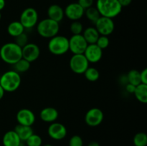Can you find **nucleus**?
I'll return each instance as SVG.
<instances>
[{"mask_svg": "<svg viewBox=\"0 0 147 146\" xmlns=\"http://www.w3.org/2000/svg\"><path fill=\"white\" fill-rule=\"evenodd\" d=\"M0 57L4 62L13 65L22 58V47L15 42L6 43L0 48Z\"/></svg>", "mask_w": 147, "mask_h": 146, "instance_id": "obj_1", "label": "nucleus"}, {"mask_svg": "<svg viewBox=\"0 0 147 146\" xmlns=\"http://www.w3.org/2000/svg\"><path fill=\"white\" fill-rule=\"evenodd\" d=\"M96 7L100 16L111 19L119 16L122 11L118 0H97Z\"/></svg>", "mask_w": 147, "mask_h": 146, "instance_id": "obj_2", "label": "nucleus"}, {"mask_svg": "<svg viewBox=\"0 0 147 146\" xmlns=\"http://www.w3.org/2000/svg\"><path fill=\"white\" fill-rule=\"evenodd\" d=\"M22 80L20 74L14 70H9L0 77V85L7 92H13L21 85Z\"/></svg>", "mask_w": 147, "mask_h": 146, "instance_id": "obj_3", "label": "nucleus"}, {"mask_svg": "<svg viewBox=\"0 0 147 146\" xmlns=\"http://www.w3.org/2000/svg\"><path fill=\"white\" fill-rule=\"evenodd\" d=\"M60 30L58 22L49 18L44 19L37 24V31L42 37L50 39L57 35Z\"/></svg>", "mask_w": 147, "mask_h": 146, "instance_id": "obj_4", "label": "nucleus"}, {"mask_svg": "<svg viewBox=\"0 0 147 146\" xmlns=\"http://www.w3.org/2000/svg\"><path fill=\"white\" fill-rule=\"evenodd\" d=\"M47 48L49 52L54 55H63L69 51L68 39L65 36L56 35L49 40Z\"/></svg>", "mask_w": 147, "mask_h": 146, "instance_id": "obj_5", "label": "nucleus"}, {"mask_svg": "<svg viewBox=\"0 0 147 146\" xmlns=\"http://www.w3.org/2000/svg\"><path fill=\"white\" fill-rule=\"evenodd\" d=\"M38 13L35 9L28 7L22 11L20 14V21L24 29H31L38 23Z\"/></svg>", "mask_w": 147, "mask_h": 146, "instance_id": "obj_6", "label": "nucleus"}, {"mask_svg": "<svg viewBox=\"0 0 147 146\" xmlns=\"http://www.w3.org/2000/svg\"><path fill=\"white\" fill-rule=\"evenodd\" d=\"M88 61L83 54H73L69 61V66L72 71L78 74H82L89 67Z\"/></svg>", "mask_w": 147, "mask_h": 146, "instance_id": "obj_7", "label": "nucleus"}, {"mask_svg": "<svg viewBox=\"0 0 147 146\" xmlns=\"http://www.w3.org/2000/svg\"><path fill=\"white\" fill-rule=\"evenodd\" d=\"M69 41V50L73 54H83L88 44L82 34L72 35Z\"/></svg>", "mask_w": 147, "mask_h": 146, "instance_id": "obj_8", "label": "nucleus"}, {"mask_svg": "<svg viewBox=\"0 0 147 146\" xmlns=\"http://www.w3.org/2000/svg\"><path fill=\"white\" fill-rule=\"evenodd\" d=\"M95 28L100 35L108 36L113 32L115 29V24L113 19L100 16V18L95 23Z\"/></svg>", "mask_w": 147, "mask_h": 146, "instance_id": "obj_9", "label": "nucleus"}, {"mask_svg": "<svg viewBox=\"0 0 147 146\" xmlns=\"http://www.w3.org/2000/svg\"><path fill=\"white\" fill-rule=\"evenodd\" d=\"M104 118L103 111L98 107L90 109L85 115L86 123L90 127H97L100 125Z\"/></svg>", "mask_w": 147, "mask_h": 146, "instance_id": "obj_10", "label": "nucleus"}, {"mask_svg": "<svg viewBox=\"0 0 147 146\" xmlns=\"http://www.w3.org/2000/svg\"><path fill=\"white\" fill-rule=\"evenodd\" d=\"M85 9L78 2L70 3L64 9L65 16L73 21H78L84 16Z\"/></svg>", "mask_w": 147, "mask_h": 146, "instance_id": "obj_11", "label": "nucleus"}, {"mask_svg": "<svg viewBox=\"0 0 147 146\" xmlns=\"http://www.w3.org/2000/svg\"><path fill=\"white\" fill-rule=\"evenodd\" d=\"M48 135L55 140H61L66 137L67 128L63 124L57 122L52 123L47 129Z\"/></svg>", "mask_w": 147, "mask_h": 146, "instance_id": "obj_12", "label": "nucleus"}, {"mask_svg": "<svg viewBox=\"0 0 147 146\" xmlns=\"http://www.w3.org/2000/svg\"><path fill=\"white\" fill-rule=\"evenodd\" d=\"M22 58L32 63L36 61L40 55V49L34 43H27L22 48Z\"/></svg>", "mask_w": 147, "mask_h": 146, "instance_id": "obj_13", "label": "nucleus"}, {"mask_svg": "<svg viewBox=\"0 0 147 146\" xmlns=\"http://www.w3.org/2000/svg\"><path fill=\"white\" fill-rule=\"evenodd\" d=\"M18 124L25 126H32L35 122V115L30 109L22 108L19 110L16 115Z\"/></svg>", "mask_w": 147, "mask_h": 146, "instance_id": "obj_14", "label": "nucleus"}, {"mask_svg": "<svg viewBox=\"0 0 147 146\" xmlns=\"http://www.w3.org/2000/svg\"><path fill=\"white\" fill-rule=\"evenodd\" d=\"M83 54L89 63H97L101 60L103 50L96 44H88Z\"/></svg>", "mask_w": 147, "mask_h": 146, "instance_id": "obj_15", "label": "nucleus"}, {"mask_svg": "<svg viewBox=\"0 0 147 146\" xmlns=\"http://www.w3.org/2000/svg\"><path fill=\"white\" fill-rule=\"evenodd\" d=\"M58 111L53 107H45L40 113V117L41 120L48 123L55 122L58 118Z\"/></svg>", "mask_w": 147, "mask_h": 146, "instance_id": "obj_16", "label": "nucleus"}, {"mask_svg": "<svg viewBox=\"0 0 147 146\" xmlns=\"http://www.w3.org/2000/svg\"><path fill=\"white\" fill-rule=\"evenodd\" d=\"M47 17L49 19L60 23L65 17L64 9L58 4H52L47 9Z\"/></svg>", "mask_w": 147, "mask_h": 146, "instance_id": "obj_17", "label": "nucleus"}, {"mask_svg": "<svg viewBox=\"0 0 147 146\" xmlns=\"http://www.w3.org/2000/svg\"><path fill=\"white\" fill-rule=\"evenodd\" d=\"M2 143L4 146H19L21 140L14 130H9L3 136Z\"/></svg>", "mask_w": 147, "mask_h": 146, "instance_id": "obj_18", "label": "nucleus"}, {"mask_svg": "<svg viewBox=\"0 0 147 146\" xmlns=\"http://www.w3.org/2000/svg\"><path fill=\"white\" fill-rule=\"evenodd\" d=\"M14 130L19 136L21 141H26L34 133L32 126H25L20 124L14 127Z\"/></svg>", "mask_w": 147, "mask_h": 146, "instance_id": "obj_19", "label": "nucleus"}, {"mask_svg": "<svg viewBox=\"0 0 147 146\" xmlns=\"http://www.w3.org/2000/svg\"><path fill=\"white\" fill-rule=\"evenodd\" d=\"M82 35L83 36L88 44H96L100 34L95 27H89L83 30Z\"/></svg>", "mask_w": 147, "mask_h": 146, "instance_id": "obj_20", "label": "nucleus"}, {"mask_svg": "<svg viewBox=\"0 0 147 146\" xmlns=\"http://www.w3.org/2000/svg\"><path fill=\"white\" fill-rule=\"evenodd\" d=\"M24 27L20 23V21H13L9 23L7 27V32L11 37L15 38L16 37L24 32Z\"/></svg>", "mask_w": 147, "mask_h": 146, "instance_id": "obj_21", "label": "nucleus"}, {"mask_svg": "<svg viewBox=\"0 0 147 146\" xmlns=\"http://www.w3.org/2000/svg\"><path fill=\"white\" fill-rule=\"evenodd\" d=\"M134 94L138 101L146 104L147 103V84L141 83L136 86Z\"/></svg>", "mask_w": 147, "mask_h": 146, "instance_id": "obj_22", "label": "nucleus"}, {"mask_svg": "<svg viewBox=\"0 0 147 146\" xmlns=\"http://www.w3.org/2000/svg\"><path fill=\"white\" fill-rule=\"evenodd\" d=\"M126 80L128 83H130L135 86L139 85L142 83L140 78V72L136 70H130L126 75Z\"/></svg>", "mask_w": 147, "mask_h": 146, "instance_id": "obj_23", "label": "nucleus"}, {"mask_svg": "<svg viewBox=\"0 0 147 146\" xmlns=\"http://www.w3.org/2000/svg\"><path fill=\"white\" fill-rule=\"evenodd\" d=\"M84 14L86 15V18L89 20V21H92L93 23H96V21L100 17V14L96 7H91L89 8L85 9Z\"/></svg>", "mask_w": 147, "mask_h": 146, "instance_id": "obj_24", "label": "nucleus"}, {"mask_svg": "<svg viewBox=\"0 0 147 146\" xmlns=\"http://www.w3.org/2000/svg\"><path fill=\"white\" fill-rule=\"evenodd\" d=\"M30 64H31V63L29 62L28 61H27L24 59L22 58L19 61H17L15 64H13L14 69V70L17 72H18L19 74L26 72L30 69Z\"/></svg>", "mask_w": 147, "mask_h": 146, "instance_id": "obj_25", "label": "nucleus"}, {"mask_svg": "<svg viewBox=\"0 0 147 146\" xmlns=\"http://www.w3.org/2000/svg\"><path fill=\"white\" fill-rule=\"evenodd\" d=\"M86 80L90 82H96L100 77V73L98 70L95 67H88L83 73Z\"/></svg>", "mask_w": 147, "mask_h": 146, "instance_id": "obj_26", "label": "nucleus"}, {"mask_svg": "<svg viewBox=\"0 0 147 146\" xmlns=\"http://www.w3.org/2000/svg\"><path fill=\"white\" fill-rule=\"evenodd\" d=\"M134 146H146L147 135L145 133H138L133 138Z\"/></svg>", "mask_w": 147, "mask_h": 146, "instance_id": "obj_27", "label": "nucleus"}, {"mask_svg": "<svg viewBox=\"0 0 147 146\" xmlns=\"http://www.w3.org/2000/svg\"><path fill=\"white\" fill-rule=\"evenodd\" d=\"M70 32L73 35L76 34H82L83 31V26L79 20L78 21H73L70 25Z\"/></svg>", "mask_w": 147, "mask_h": 146, "instance_id": "obj_28", "label": "nucleus"}, {"mask_svg": "<svg viewBox=\"0 0 147 146\" xmlns=\"http://www.w3.org/2000/svg\"><path fill=\"white\" fill-rule=\"evenodd\" d=\"M27 146H42V140L40 135L33 133L27 140H26Z\"/></svg>", "mask_w": 147, "mask_h": 146, "instance_id": "obj_29", "label": "nucleus"}, {"mask_svg": "<svg viewBox=\"0 0 147 146\" xmlns=\"http://www.w3.org/2000/svg\"><path fill=\"white\" fill-rule=\"evenodd\" d=\"M110 44V40H109L108 36L100 35L96 41V44L98 47H100L102 50L106 49L109 46Z\"/></svg>", "mask_w": 147, "mask_h": 146, "instance_id": "obj_30", "label": "nucleus"}, {"mask_svg": "<svg viewBox=\"0 0 147 146\" xmlns=\"http://www.w3.org/2000/svg\"><path fill=\"white\" fill-rule=\"evenodd\" d=\"M14 42L22 48L23 47H24L28 43V36H27V34L23 32L22 34H20V35L15 37V42Z\"/></svg>", "mask_w": 147, "mask_h": 146, "instance_id": "obj_31", "label": "nucleus"}, {"mask_svg": "<svg viewBox=\"0 0 147 146\" xmlns=\"http://www.w3.org/2000/svg\"><path fill=\"white\" fill-rule=\"evenodd\" d=\"M69 146H83V140L78 135L72 136L69 140Z\"/></svg>", "mask_w": 147, "mask_h": 146, "instance_id": "obj_32", "label": "nucleus"}, {"mask_svg": "<svg viewBox=\"0 0 147 146\" xmlns=\"http://www.w3.org/2000/svg\"><path fill=\"white\" fill-rule=\"evenodd\" d=\"M79 4L83 7L84 9L89 8V7H93L94 0H78V1Z\"/></svg>", "mask_w": 147, "mask_h": 146, "instance_id": "obj_33", "label": "nucleus"}, {"mask_svg": "<svg viewBox=\"0 0 147 146\" xmlns=\"http://www.w3.org/2000/svg\"><path fill=\"white\" fill-rule=\"evenodd\" d=\"M140 78L141 82L142 84H147V69L145 68L140 72Z\"/></svg>", "mask_w": 147, "mask_h": 146, "instance_id": "obj_34", "label": "nucleus"}, {"mask_svg": "<svg viewBox=\"0 0 147 146\" xmlns=\"http://www.w3.org/2000/svg\"><path fill=\"white\" fill-rule=\"evenodd\" d=\"M135 89H136V86L134 85V84H130V83H127L126 85V90L127 92L130 93V94H134L135 91Z\"/></svg>", "mask_w": 147, "mask_h": 146, "instance_id": "obj_35", "label": "nucleus"}, {"mask_svg": "<svg viewBox=\"0 0 147 146\" xmlns=\"http://www.w3.org/2000/svg\"><path fill=\"white\" fill-rule=\"evenodd\" d=\"M119 2V4H121V6L123 7H128V6L130 5L132 2V0H118Z\"/></svg>", "mask_w": 147, "mask_h": 146, "instance_id": "obj_36", "label": "nucleus"}, {"mask_svg": "<svg viewBox=\"0 0 147 146\" xmlns=\"http://www.w3.org/2000/svg\"><path fill=\"white\" fill-rule=\"evenodd\" d=\"M6 1L5 0H0V11L5 7Z\"/></svg>", "mask_w": 147, "mask_h": 146, "instance_id": "obj_37", "label": "nucleus"}, {"mask_svg": "<svg viewBox=\"0 0 147 146\" xmlns=\"http://www.w3.org/2000/svg\"><path fill=\"white\" fill-rule=\"evenodd\" d=\"M4 93H5V91L4 90V89L1 87V86L0 85V100L3 98L4 95Z\"/></svg>", "mask_w": 147, "mask_h": 146, "instance_id": "obj_38", "label": "nucleus"}, {"mask_svg": "<svg viewBox=\"0 0 147 146\" xmlns=\"http://www.w3.org/2000/svg\"><path fill=\"white\" fill-rule=\"evenodd\" d=\"M88 146H100V145H99V143H98V142L92 141V142H90V143H88Z\"/></svg>", "mask_w": 147, "mask_h": 146, "instance_id": "obj_39", "label": "nucleus"}, {"mask_svg": "<svg viewBox=\"0 0 147 146\" xmlns=\"http://www.w3.org/2000/svg\"><path fill=\"white\" fill-rule=\"evenodd\" d=\"M43 146H53V145L51 144H45V145H44Z\"/></svg>", "mask_w": 147, "mask_h": 146, "instance_id": "obj_40", "label": "nucleus"}, {"mask_svg": "<svg viewBox=\"0 0 147 146\" xmlns=\"http://www.w3.org/2000/svg\"><path fill=\"white\" fill-rule=\"evenodd\" d=\"M1 11H0V20H1Z\"/></svg>", "mask_w": 147, "mask_h": 146, "instance_id": "obj_41", "label": "nucleus"}, {"mask_svg": "<svg viewBox=\"0 0 147 146\" xmlns=\"http://www.w3.org/2000/svg\"><path fill=\"white\" fill-rule=\"evenodd\" d=\"M19 146H25V145H20Z\"/></svg>", "mask_w": 147, "mask_h": 146, "instance_id": "obj_42", "label": "nucleus"}]
</instances>
